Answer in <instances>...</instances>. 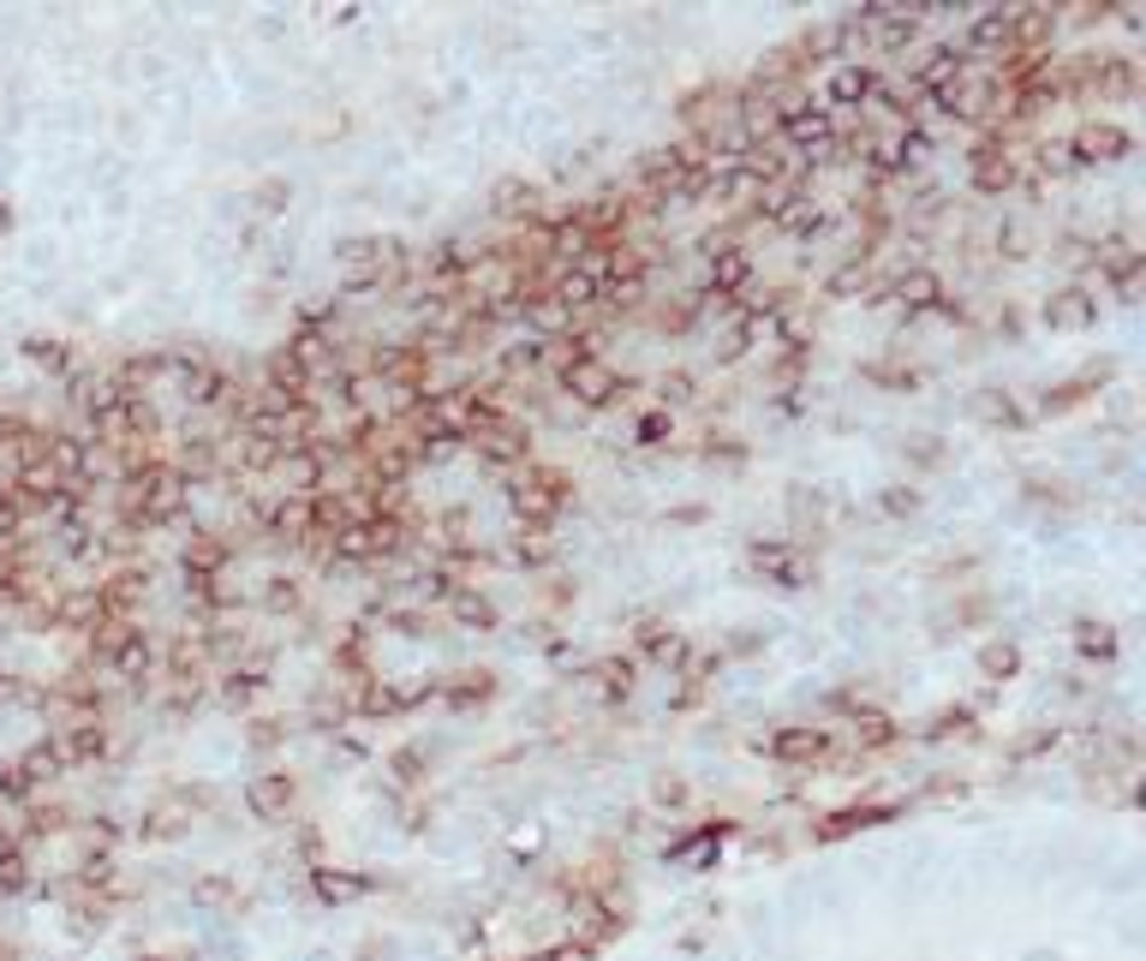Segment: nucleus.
<instances>
[{
  "label": "nucleus",
  "mask_w": 1146,
  "mask_h": 961,
  "mask_svg": "<svg viewBox=\"0 0 1146 961\" xmlns=\"http://www.w3.org/2000/svg\"><path fill=\"white\" fill-rule=\"evenodd\" d=\"M287 478H293V484H311V478H317V461H311V454H293V461H287Z\"/></svg>",
  "instance_id": "aec40b11"
},
{
  "label": "nucleus",
  "mask_w": 1146,
  "mask_h": 961,
  "mask_svg": "<svg viewBox=\"0 0 1146 961\" xmlns=\"http://www.w3.org/2000/svg\"><path fill=\"white\" fill-rule=\"evenodd\" d=\"M7 221H12V215H7V203H0V233H7Z\"/></svg>",
  "instance_id": "412c9836"
},
{
  "label": "nucleus",
  "mask_w": 1146,
  "mask_h": 961,
  "mask_svg": "<svg viewBox=\"0 0 1146 961\" xmlns=\"http://www.w3.org/2000/svg\"><path fill=\"white\" fill-rule=\"evenodd\" d=\"M102 657H108L120 675L150 669V645H144V633H131V627H102Z\"/></svg>",
  "instance_id": "7ed1b4c3"
},
{
  "label": "nucleus",
  "mask_w": 1146,
  "mask_h": 961,
  "mask_svg": "<svg viewBox=\"0 0 1146 961\" xmlns=\"http://www.w3.org/2000/svg\"><path fill=\"white\" fill-rule=\"evenodd\" d=\"M753 561H758L764 573H776L783 585H800V580H806V561H800L795 550H788V543H758Z\"/></svg>",
  "instance_id": "1a4fd4ad"
},
{
  "label": "nucleus",
  "mask_w": 1146,
  "mask_h": 961,
  "mask_svg": "<svg viewBox=\"0 0 1146 961\" xmlns=\"http://www.w3.org/2000/svg\"><path fill=\"white\" fill-rule=\"evenodd\" d=\"M1046 317H1051V329H1086V323L1099 317V299H1093V293H1081V287H1069V293H1057V299L1046 305Z\"/></svg>",
  "instance_id": "423d86ee"
},
{
  "label": "nucleus",
  "mask_w": 1146,
  "mask_h": 961,
  "mask_svg": "<svg viewBox=\"0 0 1146 961\" xmlns=\"http://www.w3.org/2000/svg\"><path fill=\"white\" fill-rule=\"evenodd\" d=\"M0 890H24V860H19V854H0Z\"/></svg>",
  "instance_id": "6ab92c4d"
},
{
  "label": "nucleus",
  "mask_w": 1146,
  "mask_h": 961,
  "mask_svg": "<svg viewBox=\"0 0 1146 961\" xmlns=\"http://www.w3.org/2000/svg\"><path fill=\"white\" fill-rule=\"evenodd\" d=\"M979 663H986L991 675H1009V669H1016V645H986V657H979Z\"/></svg>",
  "instance_id": "a211bd4d"
},
{
  "label": "nucleus",
  "mask_w": 1146,
  "mask_h": 961,
  "mask_svg": "<svg viewBox=\"0 0 1146 961\" xmlns=\"http://www.w3.org/2000/svg\"><path fill=\"white\" fill-rule=\"evenodd\" d=\"M150 961H168V955H150Z\"/></svg>",
  "instance_id": "4be33fe9"
},
{
  "label": "nucleus",
  "mask_w": 1146,
  "mask_h": 961,
  "mask_svg": "<svg viewBox=\"0 0 1146 961\" xmlns=\"http://www.w3.org/2000/svg\"><path fill=\"white\" fill-rule=\"evenodd\" d=\"M454 615L473 621V627H490V621H496V610H490L484 598H454Z\"/></svg>",
  "instance_id": "dca6fc26"
},
{
  "label": "nucleus",
  "mask_w": 1146,
  "mask_h": 961,
  "mask_svg": "<svg viewBox=\"0 0 1146 961\" xmlns=\"http://www.w3.org/2000/svg\"><path fill=\"white\" fill-rule=\"evenodd\" d=\"M872 91H878V78H872L866 66H842V72L830 78V102H836V108H848V102H866Z\"/></svg>",
  "instance_id": "f8f14e48"
},
{
  "label": "nucleus",
  "mask_w": 1146,
  "mask_h": 961,
  "mask_svg": "<svg viewBox=\"0 0 1146 961\" xmlns=\"http://www.w3.org/2000/svg\"><path fill=\"white\" fill-rule=\"evenodd\" d=\"M895 293H902V305H925V299H937V281L932 275H902Z\"/></svg>",
  "instance_id": "2eb2a0df"
},
{
  "label": "nucleus",
  "mask_w": 1146,
  "mask_h": 961,
  "mask_svg": "<svg viewBox=\"0 0 1146 961\" xmlns=\"http://www.w3.org/2000/svg\"><path fill=\"white\" fill-rule=\"evenodd\" d=\"M1075 156H1081V161H1116V156H1128V131L1111 126V120L1081 126V131H1075Z\"/></svg>",
  "instance_id": "39448f33"
},
{
  "label": "nucleus",
  "mask_w": 1146,
  "mask_h": 961,
  "mask_svg": "<svg viewBox=\"0 0 1146 961\" xmlns=\"http://www.w3.org/2000/svg\"><path fill=\"white\" fill-rule=\"evenodd\" d=\"M96 752H102V729H96V722L66 729V759H96Z\"/></svg>",
  "instance_id": "4468645a"
},
{
  "label": "nucleus",
  "mask_w": 1146,
  "mask_h": 961,
  "mask_svg": "<svg viewBox=\"0 0 1146 961\" xmlns=\"http://www.w3.org/2000/svg\"><path fill=\"white\" fill-rule=\"evenodd\" d=\"M245 801H252L257 819H287V806H293V782H287V777H257L252 789H245Z\"/></svg>",
  "instance_id": "0eeeda50"
},
{
  "label": "nucleus",
  "mask_w": 1146,
  "mask_h": 961,
  "mask_svg": "<svg viewBox=\"0 0 1146 961\" xmlns=\"http://www.w3.org/2000/svg\"><path fill=\"white\" fill-rule=\"evenodd\" d=\"M955 72H962V61H955V49H925V54H920V66H914V78H920L925 91L937 96V91H944V84L955 78Z\"/></svg>",
  "instance_id": "9d476101"
},
{
  "label": "nucleus",
  "mask_w": 1146,
  "mask_h": 961,
  "mask_svg": "<svg viewBox=\"0 0 1146 961\" xmlns=\"http://www.w3.org/2000/svg\"><path fill=\"white\" fill-rule=\"evenodd\" d=\"M753 275V257H746V251H734V245H723L711 257V287L717 293H729V287H741V281Z\"/></svg>",
  "instance_id": "9b49d317"
},
{
  "label": "nucleus",
  "mask_w": 1146,
  "mask_h": 961,
  "mask_svg": "<svg viewBox=\"0 0 1146 961\" xmlns=\"http://www.w3.org/2000/svg\"><path fill=\"white\" fill-rule=\"evenodd\" d=\"M1111 645H1116V640H1111V627H1093V621H1086V627H1081V652H1099V657H1111Z\"/></svg>",
  "instance_id": "f3484780"
},
{
  "label": "nucleus",
  "mask_w": 1146,
  "mask_h": 961,
  "mask_svg": "<svg viewBox=\"0 0 1146 961\" xmlns=\"http://www.w3.org/2000/svg\"><path fill=\"white\" fill-rule=\"evenodd\" d=\"M937 102H944L949 114H962V120H979V114H991V102H997V78H986V72H955V78L937 91Z\"/></svg>",
  "instance_id": "f257e3e1"
},
{
  "label": "nucleus",
  "mask_w": 1146,
  "mask_h": 961,
  "mask_svg": "<svg viewBox=\"0 0 1146 961\" xmlns=\"http://www.w3.org/2000/svg\"><path fill=\"white\" fill-rule=\"evenodd\" d=\"M562 382L573 394H580L585 406H604V401H615V394H622V382H615V371L604 359H592V352H580V359H567L562 365Z\"/></svg>",
  "instance_id": "f03ea898"
},
{
  "label": "nucleus",
  "mask_w": 1146,
  "mask_h": 961,
  "mask_svg": "<svg viewBox=\"0 0 1146 961\" xmlns=\"http://www.w3.org/2000/svg\"><path fill=\"white\" fill-rule=\"evenodd\" d=\"M1081 84H1086V91H1111L1116 96V91H1128V84H1135V66L1116 61V54H1099V61L1081 66Z\"/></svg>",
  "instance_id": "6e6552de"
},
{
  "label": "nucleus",
  "mask_w": 1146,
  "mask_h": 961,
  "mask_svg": "<svg viewBox=\"0 0 1146 961\" xmlns=\"http://www.w3.org/2000/svg\"><path fill=\"white\" fill-rule=\"evenodd\" d=\"M776 126H783L800 150H825V144H830V108H783V114H776Z\"/></svg>",
  "instance_id": "20e7f679"
},
{
  "label": "nucleus",
  "mask_w": 1146,
  "mask_h": 961,
  "mask_svg": "<svg viewBox=\"0 0 1146 961\" xmlns=\"http://www.w3.org/2000/svg\"><path fill=\"white\" fill-rule=\"evenodd\" d=\"M830 741L818 729H795V735H771L764 741V752H776V759H806V752H825Z\"/></svg>",
  "instance_id": "ddd939ff"
}]
</instances>
